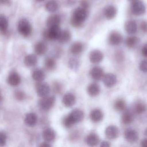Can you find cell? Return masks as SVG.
Returning a JSON list of instances; mask_svg holds the SVG:
<instances>
[{
  "instance_id": "40",
  "label": "cell",
  "mask_w": 147,
  "mask_h": 147,
  "mask_svg": "<svg viewBox=\"0 0 147 147\" xmlns=\"http://www.w3.org/2000/svg\"><path fill=\"white\" fill-rule=\"evenodd\" d=\"M15 97L18 100H21L24 98L25 94L21 91H18L15 93Z\"/></svg>"
},
{
  "instance_id": "7",
  "label": "cell",
  "mask_w": 147,
  "mask_h": 147,
  "mask_svg": "<svg viewBox=\"0 0 147 147\" xmlns=\"http://www.w3.org/2000/svg\"><path fill=\"white\" fill-rule=\"evenodd\" d=\"M55 98L54 96L45 97L40 101V106L41 108L44 111H48L51 109L55 105Z\"/></svg>"
},
{
  "instance_id": "20",
  "label": "cell",
  "mask_w": 147,
  "mask_h": 147,
  "mask_svg": "<svg viewBox=\"0 0 147 147\" xmlns=\"http://www.w3.org/2000/svg\"><path fill=\"white\" fill-rule=\"evenodd\" d=\"M104 115L99 109H94L90 113V118L94 123H98L103 119Z\"/></svg>"
},
{
  "instance_id": "30",
  "label": "cell",
  "mask_w": 147,
  "mask_h": 147,
  "mask_svg": "<svg viewBox=\"0 0 147 147\" xmlns=\"http://www.w3.org/2000/svg\"><path fill=\"white\" fill-rule=\"evenodd\" d=\"M134 118L133 115L129 112H126L122 115L121 118L122 123L124 124L128 125L133 122Z\"/></svg>"
},
{
  "instance_id": "34",
  "label": "cell",
  "mask_w": 147,
  "mask_h": 147,
  "mask_svg": "<svg viewBox=\"0 0 147 147\" xmlns=\"http://www.w3.org/2000/svg\"><path fill=\"white\" fill-rule=\"evenodd\" d=\"M69 68L74 71H77L80 66V61L76 58H71L69 61Z\"/></svg>"
},
{
  "instance_id": "45",
  "label": "cell",
  "mask_w": 147,
  "mask_h": 147,
  "mask_svg": "<svg viewBox=\"0 0 147 147\" xmlns=\"http://www.w3.org/2000/svg\"><path fill=\"white\" fill-rule=\"evenodd\" d=\"M142 54L143 56L146 57L147 56V44L144 45L142 48Z\"/></svg>"
},
{
  "instance_id": "18",
  "label": "cell",
  "mask_w": 147,
  "mask_h": 147,
  "mask_svg": "<svg viewBox=\"0 0 147 147\" xmlns=\"http://www.w3.org/2000/svg\"><path fill=\"white\" fill-rule=\"evenodd\" d=\"M72 35L70 31L68 30H64L61 31L60 36L57 40L61 44H67L71 40Z\"/></svg>"
},
{
  "instance_id": "42",
  "label": "cell",
  "mask_w": 147,
  "mask_h": 147,
  "mask_svg": "<svg viewBox=\"0 0 147 147\" xmlns=\"http://www.w3.org/2000/svg\"><path fill=\"white\" fill-rule=\"evenodd\" d=\"M64 4L68 7L73 6L76 5L77 0H64Z\"/></svg>"
},
{
  "instance_id": "48",
  "label": "cell",
  "mask_w": 147,
  "mask_h": 147,
  "mask_svg": "<svg viewBox=\"0 0 147 147\" xmlns=\"http://www.w3.org/2000/svg\"><path fill=\"white\" fill-rule=\"evenodd\" d=\"M40 146L41 147H50L51 145L48 143H43L41 144Z\"/></svg>"
},
{
  "instance_id": "11",
  "label": "cell",
  "mask_w": 147,
  "mask_h": 147,
  "mask_svg": "<svg viewBox=\"0 0 147 147\" xmlns=\"http://www.w3.org/2000/svg\"><path fill=\"white\" fill-rule=\"evenodd\" d=\"M89 57L91 62L94 64H97L102 61L104 58V55L102 52L100 51L94 50L91 51Z\"/></svg>"
},
{
  "instance_id": "21",
  "label": "cell",
  "mask_w": 147,
  "mask_h": 147,
  "mask_svg": "<svg viewBox=\"0 0 147 147\" xmlns=\"http://www.w3.org/2000/svg\"><path fill=\"white\" fill-rule=\"evenodd\" d=\"M99 138L98 135L94 133H91L87 136L86 142L88 145L90 146H95L98 144Z\"/></svg>"
},
{
  "instance_id": "3",
  "label": "cell",
  "mask_w": 147,
  "mask_h": 147,
  "mask_svg": "<svg viewBox=\"0 0 147 147\" xmlns=\"http://www.w3.org/2000/svg\"><path fill=\"white\" fill-rule=\"evenodd\" d=\"M18 29L20 34L25 37L28 36L31 33V26L29 21L25 19L20 21Z\"/></svg>"
},
{
  "instance_id": "29",
  "label": "cell",
  "mask_w": 147,
  "mask_h": 147,
  "mask_svg": "<svg viewBox=\"0 0 147 147\" xmlns=\"http://www.w3.org/2000/svg\"><path fill=\"white\" fill-rule=\"evenodd\" d=\"M58 4L55 0H50L48 1L45 6L46 10L50 12H54L58 8Z\"/></svg>"
},
{
  "instance_id": "28",
  "label": "cell",
  "mask_w": 147,
  "mask_h": 147,
  "mask_svg": "<svg viewBox=\"0 0 147 147\" xmlns=\"http://www.w3.org/2000/svg\"><path fill=\"white\" fill-rule=\"evenodd\" d=\"M47 46L45 43L40 42L38 43L35 47L36 53L39 55H44L47 51Z\"/></svg>"
},
{
  "instance_id": "38",
  "label": "cell",
  "mask_w": 147,
  "mask_h": 147,
  "mask_svg": "<svg viewBox=\"0 0 147 147\" xmlns=\"http://www.w3.org/2000/svg\"><path fill=\"white\" fill-rule=\"evenodd\" d=\"M139 69L144 73L147 72V61L143 60L139 64Z\"/></svg>"
},
{
  "instance_id": "32",
  "label": "cell",
  "mask_w": 147,
  "mask_h": 147,
  "mask_svg": "<svg viewBox=\"0 0 147 147\" xmlns=\"http://www.w3.org/2000/svg\"><path fill=\"white\" fill-rule=\"evenodd\" d=\"M45 66L46 69L51 71L55 68L56 63L54 58L52 57H48L45 62Z\"/></svg>"
},
{
  "instance_id": "6",
  "label": "cell",
  "mask_w": 147,
  "mask_h": 147,
  "mask_svg": "<svg viewBox=\"0 0 147 147\" xmlns=\"http://www.w3.org/2000/svg\"><path fill=\"white\" fill-rule=\"evenodd\" d=\"M108 42L113 46L119 45L123 42V38L122 35L118 32L113 31L109 34Z\"/></svg>"
},
{
  "instance_id": "8",
  "label": "cell",
  "mask_w": 147,
  "mask_h": 147,
  "mask_svg": "<svg viewBox=\"0 0 147 147\" xmlns=\"http://www.w3.org/2000/svg\"><path fill=\"white\" fill-rule=\"evenodd\" d=\"M125 139L130 143H134L138 139V134L137 131L134 129L129 128L126 129L124 132Z\"/></svg>"
},
{
  "instance_id": "39",
  "label": "cell",
  "mask_w": 147,
  "mask_h": 147,
  "mask_svg": "<svg viewBox=\"0 0 147 147\" xmlns=\"http://www.w3.org/2000/svg\"><path fill=\"white\" fill-rule=\"evenodd\" d=\"M54 89L56 92L59 93L62 92L63 89L62 86L60 83L56 82L54 85Z\"/></svg>"
},
{
  "instance_id": "36",
  "label": "cell",
  "mask_w": 147,
  "mask_h": 147,
  "mask_svg": "<svg viewBox=\"0 0 147 147\" xmlns=\"http://www.w3.org/2000/svg\"><path fill=\"white\" fill-rule=\"evenodd\" d=\"M8 26V22L6 18L4 16H0V31L5 32Z\"/></svg>"
},
{
  "instance_id": "14",
  "label": "cell",
  "mask_w": 147,
  "mask_h": 147,
  "mask_svg": "<svg viewBox=\"0 0 147 147\" xmlns=\"http://www.w3.org/2000/svg\"><path fill=\"white\" fill-rule=\"evenodd\" d=\"M104 75V70L100 67H94L90 71V75L94 80H100L103 78Z\"/></svg>"
},
{
  "instance_id": "37",
  "label": "cell",
  "mask_w": 147,
  "mask_h": 147,
  "mask_svg": "<svg viewBox=\"0 0 147 147\" xmlns=\"http://www.w3.org/2000/svg\"><path fill=\"white\" fill-rule=\"evenodd\" d=\"M80 7L88 10L90 7V3L88 0H81L80 2Z\"/></svg>"
},
{
  "instance_id": "10",
  "label": "cell",
  "mask_w": 147,
  "mask_h": 147,
  "mask_svg": "<svg viewBox=\"0 0 147 147\" xmlns=\"http://www.w3.org/2000/svg\"><path fill=\"white\" fill-rule=\"evenodd\" d=\"M105 133L106 136L108 139H115L118 137L119 130L117 126L111 125L106 129Z\"/></svg>"
},
{
  "instance_id": "5",
  "label": "cell",
  "mask_w": 147,
  "mask_h": 147,
  "mask_svg": "<svg viewBox=\"0 0 147 147\" xmlns=\"http://www.w3.org/2000/svg\"><path fill=\"white\" fill-rule=\"evenodd\" d=\"M61 30L59 26H55L49 28L48 30L45 32L44 36L45 38L47 40H57Z\"/></svg>"
},
{
  "instance_id": "31",
  "label": "cell",
  "mask_w": 147,
  "mask_h": 147,
  "mask_svg": "<svg viewBox=\"0 0 147 147\" xmlns=\"http://www.w3.org/2000/svg\"><path fill=\"white\" fill-rule=\"evenodd\" d=\"M32 77L36 81L38 82L42 81L45 78V74L41 69H36L32 74Z\"/></svg>"
},
{
  "instance_id": "44",
  "label": "cell",
  "mask_w": 147,
  "mask_h": 147,
  "mask_svg": "<svg viewBox=\"0 0 147 147\" xmlns=\"http://www.w3.org/2000/svg\"><path fill=\"white\" fill-rule=\"evenodd\" d=\"M116 59L117 60V61H123L124 58L123 55V53H121L120 51H119V52H118V53L116 54Z\"/></svg>"
},
{
  "instance_id": "1",
  "label": "cell",
  "mask_w": 147,
  "mask_h": 147,
  "mask_svg": "<svg viewBox=\"0 0 147 147\" xmlns=\"http://www.w3.org/2000/svg\"><path fill=\"white\" fill-rule=\"evenodd\" d=\"M88 16V10L80 7L76 8L73 12L70 23L73 27L80 28L84 25Z\"/></svg>"
},
{
  "instance_id": "51",
  "label": "cell",
  "mask_w": 147,
  "mask_h": 147,
  "mask_svg": "<svg viewBox=\"0 0 147 147\" xmlns=\"http://www.w3.org/2000/svg\"><path fill=\"white\" fill-rule=\"evenodd\" d=\"M36 1H38V2H42V1H44V0H36Z\"/></svg>"
},
{
  "instance_id": "27",
  "label": "cell",
  "mask_w": 147,
  "mask_h": 147,
  "mask_svg": "<svg viewBox=\"0 0 147 147\" xmlns=\"http://www.w3.org/2000/svg\"><path fill=\"white\" fill-rule=\"evenodd\" d=\"M24 64L28 67L35 66L37 63V58L33 55H30L26 57L24 59Z\"/></svg>"
},
{
  "instance_id": "17",
  "label": "cell",
  "mask_w": 147,
  "mask_h": 147,
  "mask_svg": "<svg viewBox=\"0 0 147 147\" xmlns=\"http://www.w3.org/2000/svg\"><path fill=\"white\" fill-rule=\"evenodd\" d=\"M84 49V45L82 42H76L71 45L70 47V52L74 55H78L82 53Z\"/></svg>"
},
{
  "instance_id": "12",
  "label": "cell",
  "mask_w": 147,
  "mask_h": 147,
  "mask_svg": "<svg viewBox=\"0 0 147 147\" xmlns=\"http://www.w3.org/2000/svg\"><path fill=\"white\" fill-rule=\"evenodd\" d=\"M37 93L38 96L42 98L47 97L50 92L49 86L46 83H41L37 86Z\"/></svg>"
},
{
  "instance_id": "15",
  "label": "cell",
  "mask_w": 147,
  "mask_h": 147,
  "mask_svg": "<svg viewBox=\"0 0 147 147\" xmlns=\"http://www.w3.org/2000/svg\"><path fill=\"white\" fill-rule=\"evenodd\" d=\"M124 27L126 32L129 35H133L137 31V24L136 21L133 20L127 21L125 24Z\"/></svg>"
},
{
  "instance_id": "4",
  "label": "cell",
  "mask_w": 147,
  "mask_h": 147,
  "mask_svg": "<svg viewBox=\"0 0 147 147\" xmlns=\"http://www.w3.org/2000/svg\"><path fill=\"white\" fill-rule=\"evenodd\" d=\"M131 10V12L136 16H142L144 14L146 11V7L143 2L139 0L132 2Z\"/></svg>"
},
{
  "instance_id": "24",
  "label": "cell",
  "mask_w": 147,
  "mask_h": 147,
  "mask_svg": "<svg viewBox=\"0 0 147 147\" xmlns=\"http://www.w3.org/2000/svg\"><path fill=\"white\" fill-rule=\"evenodd\" d=\"M43 137L44 139L47 142H52L55 138L56 134L52 129L48 128L44 131Z\"/></svg>"
},
{
  "instance_id": "47",
  "label": "cell",
  "mask_w": 147,
  "mask_h": 147,
  "mask_svg": "<svg viewBox=\"0 0 147 147\" xmlns=\"http://www.w3.org/2000/svg\"><path fill=\"white\" fill-rule=\"evenodd\" d=\"M142 146L143 147H146L147 146V140L146 138H145V139H143V140L142 141Z\"/></svg>"
},
{
  "instance_id": "35",
  "label": "cell",
  "mask_w": 147,
  "mask_h": 147,
  "mask_svg": "<svg viewBox=\"0 0 147 147\" xmlns=\"http://www.w3.org/2000/svg\"><path fill=\"white\" fill-rule=\"evenodd\" d=\"M126 104L124 100H117L114 104V109L118 111H122L125 108Z\"/></svg>"
},
{
  "instance_id": "23",
  "label": "cell",
  "mask_w": 147,
  "mask_h": 147,
  "mask_svg": "<svg viewBox=\"0 0 147 147\" xmlns=\"http://www.w3.org/2000/svg\"><path fill=\"white\" fill-rule=\"evenodd\" d=\"M61 22V17L59 15H52L49 17L47 20V26L49 28L55 26H59Z\"/></svg>"
},
{
  "instance_id": "33",
  "label": "cell",
  "mask_w": 147,
  "mask_h": 147,
  "mask_svg": "<svg viewBox=\"0 0 147 147\" xmlns=\"http://www.w3.org/2000/svg\"><path fill=\"white\" fill-rule=\"evenodd\" d=\"M134 110L136 113L138 114H142L145 112L146 111V105L143 102L138 101L135 105Z\"/></svg>"
},
{
  "instance_id": "2",
  "label": "cell",
  "mask_w": 147,
  "mask_h": 147,
  "mask_svg": "<svg viewBox=\"0 0 147 147\" xmlns=\"http://www.w3.org/2000/svg\"><path fill=\"white\" fill-rule=\"evenodd\" d=\"M84 117V112L82 110L75 109L64 118L63 123L64 127L70 128L75 124L82 121Z\"/></svg>"
},
{
  "instance_id": "25",
  "label": "cell",
  "mask_w": 147,
  "mask_h": 147,
  "mask_svg": "<svg viewBox=\"0 0 147 147\" xmlns=\"http://www.w3.org/2000/svg\"><path fill=\"white\" fill-rule=\"evenodd\" d=\"M7 81L11 86H16L20 83L21 79L17 73H12L8 76Z\"/></svg>"
},
{
  "instance_id": "46",
  "label": "cell",
  "mask_w": 147,
  "mask_h": 147,
  "mask_svg": "<svg viewBox=\"0 0 147 147\" xmlns=\"http://www.w3.org/2000/svg\"><path fill=\"white\" fill-rule=\"evenodd\" d=\"M100 147H109L111 146V144L107 141H103L100 143Z\"/></svg>"
},
{
  "instance_id": "19",
  "label": "cell",
  "mask_w": 147,
  "mask_h": 147,
  "mask_svg": "<svg viewBox=\"0 0 147 147\" xmlns=\"http://www.w3.org/2000/svg\"><path fill=\"white\" fill-rule=\"evenodd\" d=\"M87 92L88 94L91 97H96L100 93V87L97 83H91L88 86Z\"/></svg>"
},
{
  "instance_id": "49",
  "label": "cell",
  "mask_w": 147,
  "mask_h": 147,
  "mask_svg": "<svg viewBox=\"0 0 147 147\" xmlns=\"http://www.w3.org/2000/svg\"><path fill=\"white\" fill-rule=\"evenodd\" d=\"M7 1V0H0V2H1V3H4L6 2Z\"/></svg>"
},
{
  "instance_id": "16",
  "label": "cell",
  "mask_w": 147,
  "mask_h": 147,
  "mask_svg": "<svg viewBox=\"0 0 147 147\" xmlns=\"http://www.w3.org/2000/svg\"><path fill=\"white\" fill-rule=\"evenodd\" d=\"M117 13V10L115 6L109 5L107 7L104 11V15L107 19L111 20L115 18Z\"/></svg>"
},
{
  "instance_id": "43",
  "label": "cell",
  "mask_w": 147,
  "mask_h": 147,
  "mask_svg": "<svg viewBox=\"0 0 147 147\" xmlns=\"http://www.w3.org/2000/svg\"><path fill=\"white\" fill-rule=\"evenodd\" d=\"M140 29L143 32H147V23L146 21H143L141 23Z\"/></svg>"
},
{
  "instance_id": "13",
  "label": "cell",
  "mask_w": 147,
  "mask_h": 147,
  "mask_svg": "<svg viewBox=\"0 0 147 147\" xmlns=\"http://www.w3.org/2000/svg\"><path fill=\"white\" fill-rule=\"evenodd\" d=\"M63 103L65 107H71L75 104L76 98L75 96L71 93H67L63 98Z\"/></svg>"
},
{
  "instance_id": "41",
  "label": "cell",
  "mask_w": 147,
  "mask_h": 147,
  "mask_svg": "<svg viewBox=\"0 0 147 147\" xmlns=\"http://www.w3.org/2000/svg\"><path fill=\"white\" fill-rule=\"evenodd\" d=\"M6 136L4 133L0 132V146L5 145L6 142Z\"/></svg>"
},
{
  "instance_id": "26",
  "label": "cell",
  "mask_w": 147,
  "mask_h": 147,
  "mask_svg": "<svg viewBox=\"0 0 147 147\" xmlns=\"http://www.w3.org/2000/svg\"><path fill=\"white\" fill-rule=\"evenodd\" d=\"M25 122L26 125L28 126H34L37 122V117L35 113H29L26 117Z\"/></svg>"
},
{
  "instance_id": "22",
  "label": "cell",
  "mask_w": 147,
  "mask_h": 147,
  "mask_svg": "<svg viewBox=\"0 0 147 147\" xmlns=\"http://www.w3.org/2000/svg\"><path fill=\"white\" fill-rule=\"evenodd\" d=\"M140 42L139 38L136 36H131L127 38L125 41V45L128 48L133 49L138 45Z\"/></svg>"
},
{
  "instance_id": "9",
  "label": "cell",
  "mask_w": 147,
  "mask_h": 147,
  "mask_svg": "<svg viewBox=\"0 0 147 147\" xmlns=\"http://www.w3.org/2000/svg\"><path fill=\"white\" fill-rule=\"evenodd\" d=\"M102 80L105 86L108 88H111L114 86L117 82V76L111 73L104 75Z\"/></svg>"
},
{
  "instance_id": "50",
  "label": "cell",
  "mask_w": 147,
  "mask_h": 147,
  "mask_svg": "<svg viewBox=\"0 0 147 147\" xmlns=\"http://www.w3.org/2000/svg\"><path fill=\"white\" fill-rule=\"evenodd\" d=\"M129 1H131V2H135V1H137L138 0H129Z\"/></svg>"
}]
</instances>
